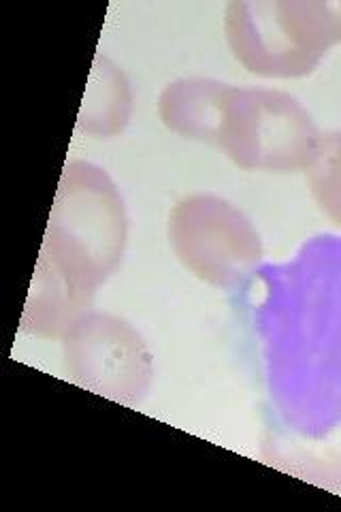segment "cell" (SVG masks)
<instances>
[{
  "instance_id": "1",
  "label": "cell",
  "mask_w": 341,
  "mask_h": 512,
  "mask_svg": "<svg viewBox=\"0 0 341 512\" xmlns=\"http://www.w3.org/2000/svg\"><path fill=\"white\" fill-rule=\"evenodd\" d=\"M128 237L124 199L109 175L71 160L62 171L22 316L37 338L67 333L122 261Z\"/></svg>"
},
{
  "instance_id": "2",
  "label": "cell",
  "mask_w": 341,
  "mask_h": 512,
  "mask_svg": "<svg viewBox=\"0 0 341 512\" xmlns=\"http://www.w3.org/2000/svg\"><path fill=\"white\" fill-rule=\"evenodd\" d=\"M224 35L250 73L303 77L341 43V3L237 0L224 11Z\"/></svg>"
},
{
  "instance_id": "3",
  "label": "cell",
  "mask_w": 341,
  "mask_h": 512,
  "mask_svg": "<svg viewBox=\"0 0 341 512\" xmlns=\"http://www.w3.org/2000/svg\"><path fill=\"white\" fill-rule=\"evenodd\" d=\"M322 133L288 92L226 84L214 141L246 171L310 169Z\"/></svg>"
},
{
  "instance_id": "4",
  "label": "cell",
  "mask_w": 341,
  "mask_h": 512,
  "mask_svg": "<svg viewBox=\"0 0 341 512\" xmlns=\"http://www.w3.org/2000/svg\"><path fill=\"white\" fill-rule=\"evenodd\" d=\"M169 239L182 265L199 280L229 288L263 259L261 235L239 207L216 195H190L169 214Z\"/></svg>"
},
{
  "instance_id": "5",
  "label": "cell",
  "mask_w": 341,
  "mask_h": 512,
  "mask_svg": "<svg viewBox=\"0 0 341 512\" xmlns=\"http://www.w3.org/2000/svg\"><path fill=\"white\" fill-rule=\"evenodd\" d=\"M67 378L94 393L135 404L152 380V357L141 335L124 320L84 314L64 333Z\"/></svg>"
},
{
  "instance_id": "6",
  "label": "cell",
  "mask_w": 341,
  "mask_h": 512,
  "mask_svg": "<svg viewBox=\"0 0 341 512\" xmlns=\"http://www.w3.org/2000/svg\"><path fill=\"white\" fill-rule=\"evenodd\" d=\"M131 109L133 94L124 73L105 56H96L77 128L90 135L113 137L124 131L131 120Z\"/></svg>"
},
{
  "instance_id": "7",
  "label": "cell",
  "mask_w": 341,
  "mask_h": 512,
  "mask_svg": "<svg viewBox=\"0 0 341 512\" xmlns=\"http://www.w3.org/2000/svg\"><path fill=\"white\" fill-rule=\"evenodd\" d=\"M307 182L316 205L341 227V131L320 137Z\"/></svg>"
}]
</instances>
